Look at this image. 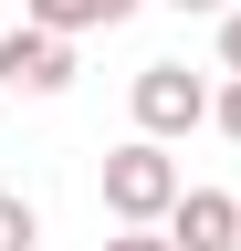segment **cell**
<instances>
[{"instance_id": "obj_1", "label": "cell", "mask_w": 241, "mask_h": 251, "mask_svg": "<svg viewBox=\"0 0 241 251\" xmlns=\"http://www.w3.org/2000/svg\"><path fill=\"white\" fill-rule=\"evenodd\" d=\"M178 188H189V178H178L168 136H147V126L105 157V209H115V220H168V209H178Z\"/></svg>"}, {"instance_id": "obj_2", "label": "cell", "mask_w": 241, "mask_h": 251, "mask_svg": "<svg viewBox=\"0 0 241 251\" xmlns=\"http://www.w3.org/2000/svg\"><path fill=\"white\" fill-rule=\"evenodd\" d=\"M0 84H11V94H63L74 84V31L11 21V31H0Z\"/></svg>"}, {"instance_id": "obj_3", "label": "cell", "mask_w": 241, "mask_h": 251, "mask_svg": "<svg viewBox=\"0 0 241 251\" xmlns=\"http://www.w3.org/2000/svg\"><path fill=\"white\" fill-rule=\"evenodd\" d=\"M199 115H210V84L189 74V63H147L136 74V126L147 136H189Z\"/></svg>"}, {"instance_id": "obj_4", "label": "cell", "mask_w": 241, "mask_h": 251, "mask_svg": "<svg viewBox=\"0 0 241 251\" xmlns=\"http://www.w3.org/2000/svg\"><path fill=\"white\" fill-rule=\"evenodd\" d=\"M168 241L178 251H241V199H231V188H178Z\"/></svg>"}, {"instance_id": "obj_5", "label": "cell", "mask_w": 241, "mask_h": 251, "mask_svg": "<svg viewBox=\"0 0 241 251\" xmlns=\"http://www.w3.org/2000/svg\"><path fill=\"white\" fill-rule=\"evenodd\" d=\"M136 0H21V21H53V31H115Z\"/></svg>"}, {"instance_id": "obj_6", "label": "cell", "mask_w": 241, "mask_h": 251, "mask_svg": "<svg viewBox=\"0 0 241 251\" xmlns=\"http://www.w3.org/2000/svg\"><path fill=\"white\" fill-rule=\"evenodd\" d=\"M32 241H42V209L21 188H0V251H32Z\"/></svg>"}, {"instance_id": "obj_7", "label": "cell", "mask_w": 241, "mask_h": 251, "mask_svg": "<svg viewBox=\"0 0 241 251\" xmlns=\"http://www.w3.org/2000/svg\"><path fill=\"white\" fill-rule=\"evenodd\" d=\"M105 251H178V241H168V220H126V230H115Z\"/></svg>"}, {"instance_id": "obj_8", "label": "cell", "mask_w": 241, "mask_h": 251, "mask_svg": "<svg viewBox=\"0 0 241 251\" xmlns=\"http://www.w3.org/2000/svg\"><path fill=\"white\" fill-rule=\"evenodd\" d=\"M210 115H220V136H231V147H241V74H231V84H220V94H210Z\"/></svg>"}, {"instance_id": "obj_9", "label": "cell", "mask_w": 241, "mask_h": 251, "mask_svg": "<svg viewBox=\"0 0 241 251\" xmlns=\"http://www.w3.org/2000/svg\"><path fill=\"white\" fill-rule=\"evenodd\" d=\"M220 74H241V11H220Z\"/></svg>"}, {"instance_id": "obj_10", "label": "cell", "mask_w": 241, "mask_h": 251, "mask_svg": "<svg viewBox=\"0 0 241 251\" xmlns=\"http://www.w3.org/2000/svg\"><path fill=\"white\" fill-rule=\"evenodd\" d=\"M178 11H231V0H178Z\"/></svg>"}, {"instance_id": "obj_11", "label": "cell", "mask_w": 241, "mask_h": 251, "mask_svg": "<svg viewBox=\"0 0 241 251\" xmlns=\"http://www.w3.org/2000/svg\"><path fill=\"white\" fill-rule=\"evenodd\" d=\"M0 31H11V21H0Z\"/></svg>"}]
</instances>
